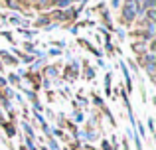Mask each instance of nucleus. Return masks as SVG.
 I'll use <instances>...</instances> for the list:
<instances>
[{"mask_svg": "<svg viewBox=\"0 0 156 150\" xmlns=\"http://www.w3.org/2000/svg\"><path fill=\"white\" fill-rule=\"evenodd\" d=\"M136 4L134 0H126L125 6H122V20L125 22H133L134 18H136Z\"/></svg>", "mask_w": 156, "mask_h": 150, "instance_id": "1", "label": "nucleus"}, {"mask_svg": "<svg viewBox=\"0 0 156 150\" xmlns=\"http://www.w3.org/2000/svg\"><path fill=\"white\" fill-rule=\"evenodd\" d=\"M22 128H24V131H26L28 138H34V131H32V127H30V124L26 123V120H24V123H22Z\"/></svg>", "mask_w": 156, "mask_h": 150, "instance_id": "2", "label": "nucleus"}, {"mask_svg": "<svg viewBox=\"0 0 156 150\" xmlns=\"http://www.w3.org/2000/svg\"><path fill=\"white\" fill-rule=\"evenodd\" d=\"M0 55H2V58H4V59H6V61H8V63H14V65H18V61H16V59H14V58H12V55H8V54H6V51H0Z\"/></svg>", "mask_w": 156, "mask_h": 150, "instance_id": "3", "label": "nucleus"}, {"mask_svg": "<svg viewBox=\"0 0 156 150\" xmlns=\"http://www.w3.org/2000/svg\"><path fill=\"white\" fill-rule=\"evenodd\" d=\"M146 73H148V77L150 79H154V63H146Z\"/></svg>", "mask_w": 156, "mask_h": 150, "instance_id": "4", "label": "nucleus"}, {"mask_svg": "<svg viewBox=\"0 0 156 150\" xmlns=\"http://www.w3.org/2000/svg\"><path fill=\"white\" fill-rule=\"evenodd\" d=\"M144 14H146V20H148V22H154V20H156V12H154V8H152V10H146Z\"/></svg>", "mask_w": 156, "mask_h": 150, "instance_id": "5", "label": "nucleus"}, {"mask_svg": "<svg viewBox=\"0 0 156 150\" xmlns=\"http://www.w3.org/2000/svg\"><path fill=\"white\" fill-rule=\"evenodd\" d=\"M105 91H107V95H111V73H107L105 77Z\"/></svg>", "mask_w": 156, "mask_h": 150, "instance_id": "6", "label": "nucleus"}, {"mask_svg": "<svg viewBox=\"0 0 156 150\" xmlns=\"http://www.w3.org/2000/svg\"><path fill=\"white\" fill-rule=\"evenodd\" d=\"M71 2H73V0H59L55 6L57 8H67V6H71Z\"/></svg>", "mask_w": 156, "mask_h": 150, "instance_id": "7", "label": "nucleus"}, {"mask_svg": "<svg viewBox=\"0 0 156 150\" xmlns=\"http://www.w3.org/2000/svg\"><path fill=\"white\" fill-rule=\"evenodd\" d=\"M22 34H24V38H34L36 32H32V30H22Z\"/></svg>", "mask_w": 156, "mask_h": 150, "instance_id": "8", "label": "nucleus"}, {"mask_svg": "<svg viewBox=\"0 0 156 150\" xmlns=\"http://www.w3.org/2000/svg\"><path fill=\"white\" fill-rule=\"evenodd\" d=\"M4 127H6V132H8V136H12V134H14V127H12V124L4 123Z\"/></svg>", "mask_w": 156, "mask_h": 150, "instance_id": "9", "label": "nucleus"}, {"mask_svg": "<svg viewBox=\"0 0 156 150\" xmlns=\"http://www.w3.org/2000/svg\"><path fill=\"white\" fill-rule=\"evenodd\" d=\"M50 22V18H48V16H42V18L38 20V26H44V24H48Z\"/></svg>", "mask_w": 156, "mask_h": 150, "instance_id": "10", "label": "nucleus"}, {"mask_svg": "<svg viewBox=\"0 0 156 150\" xmlns=\"http://www.w3.org/2000/svg\"><path fill=\"white\" fill-rule=\"evenodd\" d=\"M8 81H10V83H20V77L18 75H10V77H8Z\"/></svg>", "mask_w": 156, "mask_h": 150, "instance_id": "11", "label": "nucleus"}, {"mask_svg": "<svg viewBox=\"0 0 156 150\" xmlns=\"http://www.w3.org/2000/svg\"><path fill=\"white\" fill-rule=\"evenodd\" d=\"M50 148H51V150H59V146H57L55 140H50Z\"/></svg>", "mask_w": 156, "mask_h": 150, "instance_id": "12", "label": "nucleus"}, {"mask_svg": "<svg viewBox=\"0 0 156 150\" xmlns=\"http://www.w3.org/2000/svg\"><path fill=\"white\" fill-rule=\"evenodd\" d=\"M10 22H12V24H20V16H12Z\"/></svg>", "mask_w": 156, "mask_h": 150, "instance_id": "13", "label": "nucleus"}, {"mask_svg": "<svg viewBox=\"0 0 156 150\" xmlns=\"http://www.w3.org/2000/svg\"><path fill=\"white\" fill-rule=\"evenodd\" d=\"M148 131H150V132L154 131V120H152V119H148Z\"/></svg>", "mask_w": 156, "mask_h": 150, "instance_id": "14", "label": "nucleus"}, {"mask_svg": "<svg viewBox=\"0 0 156 150\" xmlns=\"http://www.w3.org/2000/svg\"><path fill=\"white\" fill-rule=\"evenodd\" d=\"M26 51H36L34 50V44H26Z\"/></svg>", "mask_w": 156, "mask_h": 150, "instance_id": "15", "label": "nucleus"}, {"mask_svg": "<svg viewBox=\"0 0 156 150\" xmlns=\"http://www.w3.org/2000/svg\"><path fill=\"white\" fill-rule=\"evenodd\" d=\"M48 73H50V75H55L57 69H55V67H50V69H48Z\"/></svg>", "mask_w": 156, "mask_h": 150, "instance_id": "16", "label": "nucleus"}, {"mask_svg": "<svg viewBox=\"0 0 156 150\" xmlns=\"http://www.w3.org/2000/svg\"><path fill=\"white\" fill-rule=\"evenodd\" d=\"M87 77H89V79H91V77H95V71H93V69H87Z\"/></svg>", "mask_w": 156, "mask_h": 150, "instance_id": "17", "label": "nucleus"}, {"mask_svg": "<svg viewBox=\"0 0 156 150\" xmlns=\"http://www.w3.org/2000/svg\"><path fill=\"white\" fill-rule=\"evenodd\" d=\"M75 120H83V115H81V113H75Z\"/></svg>", "mask_w": 156, "mask_h": 150, "instance_id": "18", "label": "nucleus"}, {"mask_svg": "<svg viewBox=\"0 0 156 150\" xmlns=\"http://www.w3.org/2000/svg\"><path fill=\"white\" fill-rule=\"evenodd\" d=\"M0 87H6V79L4 77H0Z\"/></svg>", "mask_w": 156, "mask_h": 150, "instance_id": "19", "label": "nucleus"}, {"mask_svg": "<svg viewBox=\"0 0 156 150\" xmlns=\"http://www.w3.org/2000/svg\"><path fill=\"white\" fill-rule=\"evenodd\" d=\"M57 2H59V0H50V4H57Z\"/></svg>", "mask_w": 156, "mask_h": 150, "instance_id": "20", "label": "nucleus"}, {"mask_svg": "<svg viewBox=\"0 0 156 150\" xmlns=\"http://www.w3.org/2000/svg\"><path fill=\"white\" fill-rule=\"evenodd\" d=\"M134 2H138V0H134Z\"/></svg>", "mask_w": 156, "mask_h": 150, "instance_id": "21", "label": "nucleus"}]
</instances>
